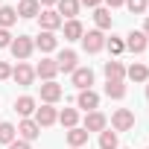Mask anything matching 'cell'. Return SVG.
I'll return each mask as SVG.
<instances>
[{
	"label": "cell",
	"mask_w": 149,
	"mask_h": 149,
	"mask_svg": "<svg viewBox=\"0 0 149 149\" xmlns=\"http://www.w3.org/2000/svg\"><path fill=\"white\" fill-rule=\"evenodd\" d=\"M32 120H35V123H38L41 129H47V126L58 123V111H56L53 105H47V102H44L41 108H35V117H32Z\"/></svg>",
	"instance_id": "30bf717a"
},
{
	"label": "cell",
	"mask_w": 149,
	"mask_h": 149,
	"mask_svg": "<svg viewBox=\"0 0 149 149\" xmlns=\"http://www.w3.org/2000/svg\"><path fill=\"white\" fill-rule=\"evenodd\" d=\"M105 82H123L126 79V67H123V61H117V58H111V61H105Z\"/></svg>",
	"instance_id": "5bb4252c"
},
{
	"label": "cell",
	"mask_w": 149,
	"mask_h": 149,
	"mask_svg": "<svg viewBox=\"0 0 149 149\" xmlns=\"http://www.w3.org/2000/svg\"><path fill=\"white\" fill-rule=\"evenodd\" d=\"M82 129H85L88 134H91V132H105V129H108V117H105L102 111H88Z\"/></svg>",
	"instance_id": "8992f818"
},
{
	"label": "cell",
	"mask_w": 149,
	"mask_h": 149,
	"mask_svg": "<svg viewBox=\"0 0 149 149\" xmlns=\"http://www.w3.org/2000/svg\"><path fill=\"white\" fill-rule=\"evenodd\" d=\"M70 76H73V85H76L79 91H88V88L94 85V70H91V67H76Z\"/></svg>",
	"instance_id": "4fadbf2b"
},
{
	"label": "cell",
	"mask_w": 149,
	"mask_h": 149,
	"mask_svg": "<svg viewBox=\"0 0 149 149\" xmlns=\"http://www.w3.org/2000/svg\"><path fill=\"white\" fill-rule=\"evenodd\" d=\"M12 79H15L18 85L29 88V85L35 82V67H32V64H26V61H18V67H12Z\"/></svg>",
	"instance_id": "3957f363"
},
{
	"label": "cell",
	"mask_w": 149,
	"mask_h": 149,
	"mask_svg": "<svg viewBox=\"0 0 149 149\" xmlns=\"http://www.w3.org/2000/svg\"><path fill=\"white\" fill-rule=\"evenodd\" d=\"M76 61H79V56L73 53V50H61V53H58V58H56L58 70H64V73H73V70H76V67H79Z\"/></svg>",
	"instance_id": "9a60e30c"
},
{
	"label": "cell",
	"mask_w": 149,
	"mask_h": 149,
	"mask_svg": "<svg viewBox=\"0 0 149 149\" xmlns=\"http://www.w3.org/2000/svg\"><path fill=\"white\" fill-rule=\"evenodd\" d=\"M102 3H105L108 9H117V6H123V3H126V0H102Z\"/></svg>",
	"instance_id": "e575fe53"
},
{
	"label": "cell",
	"mask_w": 149,
	"mask_h": 149,
	"mask_svg": "<svg viewBox=\"0 0 149 149\" xmlns=\"http://www.w3.org/2000/svg\"><path fill=\"white\" fill-rule=\"evenodd\" d=\"M146 9H149V0H146Z\"/></svg>",
	"instance_id": "f35d334b"
},
{
	"label": "cell",
	"mask_w": 149,
	"mask_h": 149,
	"mask_svg": "<svg viewBox=\"0 0 149 149\" xmlns=\"http://www.w3.org/2000/svg\"><path fill=\"white\" fill-rule=\"evenodd\" d=\"M15 12H18V18H38L41 6H38V0H21Z\"/></svg>",
	"instance_id": "ffe728a7"
},
{
	"label": "cell",
	"mask_w": 149,
	"mask_h": 149,
	"mask_svg": "<svg viewBox=\"0 0 149 149\" xmlns=\"http://www.w3.org/2000/svg\"><path fill=\"white\" fill-rule=\"evenodd\" d=\"M18 134H21V140H26V143H32L38 134H41V126L32 120V117H24L21 123H18Z\"/></svg>",
	"instance_id": "8fae6325"
},
{
	"label": "cell",
	"mask_w": 149,
	"mask_h": 149,
	"mask_svg": "<svg viewBox=\"0 0 149 149\" xmlns=\"http://www.w3.org/2000/svg\"><path fill=\"white\" fill-rule=\"evenodd\" d=\"M12 44V32L9 29H0V47H9Z\"/></svg>",
	"instance_id": "1f68e13d"
},
{
	"label": "cell",
	"mask_w": 149,
	"mask_h": 149,
	"mask_svg": "<svg viewBox=\"0 0 149 149\" xmlns=\"http://www.w3.org/2000/svg\"><path fill=\"white\" fill-rule=\"evenodd\" d=\"M132 15H143L146 12V0H126V3H123Z\"/></svg>",
	"instance_id": "f546056e"
},
{
	"label": "cell",
	"mask_w": 149,
	"mask_h": 149,
	"mask_svg": "<svg viewBox=\"0 0 149 149\" xmlns=\"http://www.w3.org/2000/svg\"><path fill=\"white\" fill-rule=\"evenodd\" d=\"M15 21H18V12H15V6H0V29H9V26H15Z\"/></svg>",
	"instance_id": "d4e9b609"
},
{
	"label": "cell",
	"mask_w": 149,
	"mask_h": 149,
	"mask_svg": "<svg viewBox=\"0 0 149 149\" xmlns=\"http://www.w3.org/2000/svg\"><path fill=\"white\" fill-rule=\"evenodd\" d=\"M67 143H70V149H82L85 143H88V132L82 129V126H73V129H67Z\"/></svg>",
	"instance_id": "2e32d148"
},
{
	"label": "cell",
	"mask_w": 149,
	"mask_h": 149,
	"mask_svg": "<svg viewBox=\"0 0 149 149\" xmlns=\"http://www.w3.org/2000/svg\"><path fill=\"white\" fill-rule=\"evenodd\" d=\"M15 137H18V129H15L12 123H6V120H3V123H0V143H6V146H9Z\"/></svg>",
	"instance_id": "83f0119b"
},
{
	"label": "cell",
	"mask_w": 149,
	"mask_h": 149,
	"mask_svg": "<svg viewBox=\"0 0 149 149\" xmlns=\"http://www.w3.org/2000/svg\"><path fill=\"white\" fill-rule=\"evenodd\" d=\"M58 123H61L64 129H73V126L79 123V111H76V108H61V111H58Z\"/></svg>",
	"instance_id": "484cf974"
},
{
	"label": "cell",
	"mask_w": 149,
	"mask_h": 149,
	"mask_svg": "<svg viewBox=\"0 0 149 149\" xmlns=\"http://www.w3.org/2000/svg\"><path fill=\"white\" fill-rule=\"evenodd\" d=\"M105 97L123 100V97H126V82H105Z\"/></svg>",
	"instance_id": "4316f807"
},
{
	"label": "cell",
	"mask_w": 149,
	"mask_h": 149,
	"mask_svg": "<svg viewBox=\"0 0 149 149\" xmlns=\"http://www.w3.org/2000/svg\"><path fill=\"white\" fill-rule=\"evenodd\" d=\"M58 0H38V6H44V9H50V6H56Z\"/></svg>",
	"instance_id": "d590c367"
},
{
	"label": "cell",
	"mask_w": 149,
	"mask_h": 149,
	"mask_svg": "<svg viewBox=\"0 0 149 149\" xmlns=\"http://www.w3.org/2000/svg\"><path fill=\"white\" fill-rule=\"evenodd\" d=\"M0 79H12V64L9 61H0Z\"/></svg>",
	"instance_id": "4dcf8cb0"
},
{
	"label": "cell",
	"mask_w": 149,
	"mask_h": 149,
	"mask_svg": "<svg viewBox=\"0 0 149 149\" xmlns=\"http://www.w3.org/2000/svg\"><path fill=\"white\" fill-rule=\"evenodd\" d=\"M9 149H29V143L18 137V140H12V143H9Z\"/></svg>",
	"instance_id": "d6a6232c"
},
{
	"label": "cell",
	"mask_w": 149,
	"mask_h": 149,
	"mask_svg": "<svg viewBox=\"0 0 149 149\" xmlns=\"http://www.w3.org/2000/svg\"><path fill=\"white\" fill-rule=\"evenodd\" d=\"M76 108H82V111H97V108H100V94H97L94 88L79 91V97H76Z\"/></svg>",
	"instance_id": "9c48e42d"
},
{
	"label": "cell",
	"mask_w": 149,
	"mask_h": 149,
	"mask_svg": "<svg viewBox=\"0 0 149 149\" xmlns=\"http://www.w3.org/2000/svg\"><path fill=\"white\" fill-rule=\"evenodd\" d=\"M94 24H97V29H100V32L111 29V9H105V6L94 9Z\"/></svg>",
	"instance_id": "7402d4cb"
},
{
	"label": "cell",
	"mask_w": 149,
	"mask_h": 149,
	"mask_svg": "<svg viewBox=\"0 0 149 149\" xmlns=\"http://www.w3.org/2000/svg\"><path fill=\"white\" fill-rule=\"evenodd\" d=\"M146 149H149V146H146Z\"/></svg>",
	"instance_id": "ab89813d"
},
{
	"label": "cell",
	"mask_w": 149,
	"mask_h": 149,
	"mask_svg": "<svg viewBox=\"0 0 149 149\" xmlns=\"http://www.w3.org/2000/svg\"><path fill=\"white\" fill-rule=\"evenodd\" d=\"M102 0H79V6H88V9H100Z\"/></svg>",
	"instance_id": "836d02e7"
},
{
	"label": "cell",
	"mask_w": 149,
	"mask_h": 149,
	"mask_svg": "<svg viewBox=\"0 0 149 149\" xmlns=\"http://www.w3.org/2000/svg\"><path fill=\"white\" fill-rule=\"evenodd\" d=\"M56 73H58L56 58H41V61L35 64V76H41L44 82H56Z\"/></svg>",
	"instance_id": "7c38bea8"
},
{
	"label": "cell",
	"mask_w": 149,
	"mask_h": 149,
	"mask_svg": "<svg viewBox=\"0 0 149 149\" xmlns=\"http://www.w3.org/2000/svg\"><path fill=\"white\" fill-rule=\"evenodd\" d=\"M35 47L41 50V53H53L56 47H58V38H56V32H38V38H35Z\"/></svg>",
	"instance_id": "e0dca14e"
},
{
	"label": "cell",
	"mask_w": 149,
	"mask_h": 149,
	"mask_svg": "<svg viewBox=\"0 0 149 149\" xmlns=\"http://www.w3.org/2000/svg\"><path fill=\"white\" fill-rule=\"evenodd\" d=\"M35 108H38L35 97H18V100H15V111H18L21 117H32V114H35Z\"/></svg>",
	"instance_id": "d6986e66"
},
{
	"label": "cell",
	"mask_w": 149,
	"mask_h": 149,
	"mask_svg": "<svg viewBox=\"0 0 149 149\" xmlns=\"http://www.w3.org/2000/svg\"><path fill=\"white\" fill-rule=\"evenodd\" d=\"M56 6H58L56 12L61 15V21H64V18H67V21H73V18L79 15V0H58Z\"/></svg>",
	"instance_id": "ac0fdd59"
},
{
	"label": "cell",
	"mask_w": 149,
	"mask_h": 149,
	"mask_svg": "<svg viewBox=\"0 0 149 149\" xmlns=\"http://www.w3.org/2000/svg\"><path fill=\"white\" fill-rule=\"evenodd\" d=\"M146 100H149V85H146Z\"/></svg>",
	"instance_id": "74e56055"
},
{
	"label": "cell",
	"mask_w": 149,
	"mask_h": 149,
	"mask_svg": "<svg viewBox=\"0 0 149 149\" xmlns=\"http://www.w3.org/2000/svg\"><path fill=\"white\" fill-rule=\"evenodd\" d=\"M61 97H64V88H61L58 82H44V85H41V102L56 105Z\"/></svg>",
	"instance_id": "ba28073f"
},
{
	"label": "cell",
	"mask_w": 149,
	"mask_h": 149,
	"mask_svg": "<svg viewBox=\"0 0 149 149\" xmlns=\"http://www.w3.org/2000/svg\"><path fill=\"white\" fill-rule=\"evenodd\" d=\"M105 47L111 50V56H120V53L126 50V44H123V38H117V35H111V38H105Z\"/></svg>",
	"instance_id": "f1b7e54d"
},
{
	"label": "cell",
	"mask_w": 149,
	"mask_h": 149,
	"mask_svg": "<svg viewBox=\"0 0 149 149\" xmlns=\"http://www.w3.org/2000/svg\"><path fill=\"white\" fill-rule=\"evenodd\" d=\"M126 76L132 79V82H149V67L146 64H132V67H126Z\"/></svg>",
	"instance_id": "603a6c76"
},
{
	"label": "cell",
	"mask_w": 149,
	"mask_h": 149,
	"mask_svg": "<svg viewBox=\"0 0 149 149\" xmlns=\"http://www.w3.org/2000/svg\"><path fill=\"white\" fill-rule=\"evenodd\" d=\"M64 26V38L67 41H82V35H85V26L73 18V21H67V24H61Z\"/></svg>",
	"instance_id": "44dd1931"
},
{
	"label": "cell",
	"mask_w": 149,
	"mask_h": 149,
	"mask_svg": "<svg viewBox=\"0 0 149 149\" xmlns=\"http://www.w3.org/2000/svg\"><path fill=\"white\" fill-rule=\"evenodd\" d=\"M9 50H12V56H15L18 61H26V58L32 56V50H35V41H32L29 35H18V38H12Z\"/></svg>",
	"instance_id": "6da1fadb"
},
{
	"label": "cell",
	"mask_w": 149,
	"mask_h": 149,
	"mask_svg": "<svg viewBox=\"0 0 149 149\" xmlns=\"http://www.w3.org/2000/svg\"><path fill=\"white\" fill-rule=\"evenodd\" d=\"M38 24H41V29H44V32H56V29H58L64 21H61V15H58L56 9H41Z\"/></svg>",
	"instance_id": "5b68a950"
},
{
	"label": "cell",
	"mask_w": 149,
	"mask_h": 149,
	"mask_svg": "<svg viewBox=\"0 0 149 149\" xmlns=\"http://www.w3.org/2000/svg\"><path fill=\"white\" fill-rule=\"evenodd\" d=\"M100 149H120V137H117V132H111V129L100 132Z\"/></svg>",
	"instance_id": "cb8c5ba5"
},
{
	"label": "cell",
	"mask_w": 149,
	"mask_h": 149,
	"mask_svg": "<svg viewBox=\"0 0 149 149\" xmlns=\"http://www.w3.org/2000/svg\"><path fill=\"white\" fill-rule=\"evenodd\" d=\"M111 129H114V132H129V129H134V111L117 108V111L111 114Z\"/></svg>",
	"instance_id": "7a4b0ae2"
},
{
	"label": "cell",
	"mask_w": 149,
	"mask_h": 149,
	"mask_svg": "<svg viewBox=\"0 0 149 149\" xmlns=\"http://www.w3.org/2000/svg\"><path fill=\"white\" fill-rule=\"evenodd\" d=\"M123 44H126V50H132V53L137 56V53H143V50L149 47V38H146L140 29H132V32L126 35V41H123Z\"/></svg>",
	"instance_id": "52a82bcc"
},
{
	"label": "cell",
	"mask_w": 149,
	"mask_h": 149,
	"mask_svg": "<svg viewBox=\"0 0 149 149\" xmlns=\"http://www.w3.org/2000/svg\"><path fill=\"white\" fill-rule=\"evenodd\" d=\"M140 32H143V35L149 38V18H146V24H143V29H140Z\"/></svg>",
	"instance_id": "8d00e7d4"
},
{
	"label": "cell",
	"mask_w": 149,
	"mask_h": 149,
	"mask_svg": "<svg viewBox=\"0 0 149 149\" xmlns=\"http://www.w3.org/2000/svg\"><path fill=\"white\" fill-rule=\"evenodd\" d=\"M82 47H85V53H100L102 47H105V35L100 32V29H88L85 35H82Z\"/></svg>",
	"instance_id": "277c9868"
}]
</instances>
